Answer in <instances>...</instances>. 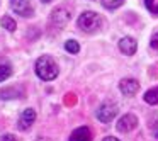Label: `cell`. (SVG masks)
<instances>
[{
	"instance_id": "1",
	"label": "cell",
	"mask_w": 158,
	"mask_h": 141,
	"mask_svg": "<svg viewBox=\"0 0 158 141\" xmlns=\"http://www.w3.org/2000/svg\"><path fill=\"white\" fill-rule=\"evenodd\" d=\"M34 70H36V75H38L41 80H44V82L55 80L56 77H58V73H60V68H58V65H56V61L49 55L39 56L38 61H36V65H34Z\"/></svg>"
},
{
	"instance_id": "2",
	"label": "cell",
	"mask_w": 158,
	"mask_h": 141,
	"mask_svg": "<svg viewBox=\"0 0 158 141\" xmlns=\"http://www.w3.org/2000/svg\"><path fill=\"white\" fill-rule=\"evenodd\" d=\"M77 26H78L80 31L94 34V32H97L100 27H102V17H100L97 12L85 10V12L80 14L78 21H77Z\"/></svg>"
},
{
	"instance_id": "3",
	"label": "cell",
	"mask_w": 158,
	"mask_h": 141,
	"mask_svg": "<svg viewBox=\"0 0 158 141\" xmlns=\"http://www.w3.org/2000/svg\"><path fill=\"white\" fill-rule=\"evenodd\" d=\"M116 116H117V106L114 102H104L102 106L95 110V117L104 124L110 122Z\"/></svg>"
},
{
	"instance_id": "4",
	"label": "cell",
	"mask_w": 158,
	"mask_h": 141,
	"mask_svg": "<svg viewBox=\"0 0 158 141\" xmlns=\"http://www.w3.org/2000/svg\"><path fill=\"white\" fill-rule=\"evenodd\" d=\"M70 17H72V14H70V10H66V9H63V7H58V9H55V10L51 12V26L53 27H56V29H63L66 24H68V21H70Z\"/></svg>"
},
{
	"instance_id": "5",
	"label": "cell",
	"mask_w": 158,
	"mask_h": 141,
	"mask_svg": "<svg viewBox=\"0 0 158 141\" xmlns=\"http://www.w3.org/2000/svg\"><path fill=\"white\" fill-rule=\"evenodd\" d=\"M10 7L21 17H32L34 15V9H32L29 0H10Z\"/></svg>"
},
{
	"instance_id": "6",
	"label": "cell",
	"mask_w": 158,
	"mask_h": 141,
	"mask_svg": "<svg viewBox=\"0 0 158 141\" xmlns=\"http://www.w3.org/2000/svg\"><path fill=\"white\" fill-rule=\"evenodd\" d=\"M138 127V117L134 114H124L119 121H117L116 129L119 133H131L133 129Z\"/></svg>"
},
{
	"instance_id": "7",
	"label": "cell",
	"mask_w": 158,
	"mask_h": 141,
	"mask_svg": "<svg viewBox=\"0 0 158 141\" xmlns=\"http://www.w3.org/2000/svg\"><path fill=\"white\" fill-rule=\"evenodd\" d=\"M34 121H36V110L34 109H26V110H22V114L19 116L17 127L21 131H27L29 127L34 124Z\"/></svg>"
},
{
	"instance_id": "8",
	"label": "cell",
	"mask_w": 158,
	"mask_h": 141,
	"mask_svg": "<svg viewBox=\"0 0 158 141\" xmlns=\"http://www.w3.org/2000/svg\"><path fill=\"white\" fill-rule=\"evenodd\" d=\"M138 89H139V83L134 78H123L119 82V90H121V93L126 95V97H133L134 93L138 92Z\"/></svg>"
},
{
	"instance_id": "9",
	"label": "cell",
	"mask_w": 158,
	"mask_h": 141,
	"mask_svg": "<svg viewBox=\"0 0 158 141\" xmlns=\"http://www.w3.org/2000/svg\"><path fill=\"white\" fill-rule=\"evenodd\" d=\"M117 46H119V51L123 53V55H126V56H133L134 53H136V49H138L136 39L129 38V36H126V38L121 39Z\"/></svg>"
},
{
	"instance_id": "10",
	"label": "cell",
	"mask_w": 158,
	"mask_h": 141,
	"mask_svg": "<svg viewBox=\"0 0 158 141\" xmlns=\"http://www.w3.org/2000/svg\"><path fill=\"white\" fill-rule=\"evenodd\" d=\"M68 141H92V133H90L89 126L77 127V129L70 134Z\"/></svg>"
},
{
	"instance_id": "11",
	"label": "cell",
	"mask_w": 158,
	"mask_h": 141,
	"mask_svg": "<svg viewBox=\"0 0 158 141\" xmlns=\"http://www.w3.org/2000/svg\"><path fill=\"white\" fill-rule=\"evenodd\" d=\"M24 95L19 87H5L0 90V100H14V99H21Z\"/></svg>"
},
{
	"instance_id": "12",
	"label": "cell",
	"mask_w": 158,
	"mask_h": 141,
	"mask_svg": "<svg viewBox=\"0 0 158 141\" xmlns=\"http://www.w3.org/2000/svg\"><path fill=\"white\" fill-rule=\"evenodd\" d=\"M12 75V63L7 58H0V82L7 80Z\"/></svg>"
},
{
	"instance_id": "13",
	"label": "cell",
	"mask_w": 158,
	"mask_h": 141,
	"mask_svg": "<svg viewBox=\"0 0 158 141\" xmlns=\"http://www.w3.org/2000/svg\"><path fill=\"white\" fill-rule=\"evenodd\" d=\"M143 100L146 104H150V106H156L158 104V87H153V89H150L148 92H144Z\"/></svg>"
},
{
	"instance_id": "14",
	"label": "cell",
	"mask_w": 158,
	"mask_h": 141,
	"mask_svg": "<svg viewBox=\"0 0 158 141\" xmlns=\"http://www.w3.org/2000/svg\"><path fill=\"white\" fill-rule=\"evenodd\" d=\"M0 26L9 32H14L15 29H17V24H15V21L10 17V15H4V17L0 19Z\"/></svg>"
},
{
	"instance_id": "15",
	"label": "cell",
	"mask_w": 158,
	"mask_h": 141,
	"mask_svg": "<svg viewBox=\"0 0 158 141\" xmlns=\"http://www.w3.org/2000/svg\"><path fill=\"white\" fill-rule=\"evenodd\" d=\"M100 4H102V7H106L107 10H116V9H119L121 5L124 4V0H100Z\"/></svg>"
},
{
	"instance_id": "16",
	"label": "cell",
	"mask_w": 158,
	"mask_h": 141,
	"mask_svg": "<svg viewBox=\"0 0 158 141\" xmlns=\"http://www.w3.org/2000/svg\"><path fill=\"white\" fill-rule=\"evenodd\" d=\"M65 49L68 53H72V55H77V53L80 51V44L75 41V39H68V41L65 43Z\"/></svg>"
},
{
	"instance_id": "17",
	"label": "cell",
	"mask_w": 158,
	"mask_h": 141,
	"mask_svg": "<svg viewBox=\"0 0 158 141\" xmlns=\"http://www.w3.org/2000/svg\"><path fill=\"white\" fill-rule=\"evenodd\" d=\"M144 7L153 15H158V2L156 0H144Z\"/></svg>"
},
{
	"instance_id": "18",
	"label": "cell",
	"mask_w": 158,
	"mask_h": 141,
	"mask_svg": "<svg viewBox=\"0 0 158 141\" xmlns=\"http://www.w3.org/2000/svg\"><path fill=\"white\" fill-rule=\"evenodd\" d=\"M150 46H151V49H155V51H158V32L151 38V41H150Z\"/></svg>"
},
{
	"instance_id": "19",
	"label": "cell",
	"mask_w": 158,
	"mask_h": 141,
	"mask_svg": "<svg viewBox=\"0 0 158 141\" xmlns=\"http://www.w3.org/2000/svg\"><path fill=\"white\" fill-rule=\"evenodd\" d=\"M0 141H17V138L14 134H2L0 136Z\"/></svg>"
},
{
	"instance_id": "20",
	"label": "cell",
	"mask_w": 158,
	"mask_h": 141,
	"mask_svg": "<svg viewBox=\"0 0 158 141\" xmlns=\"http://www.w3.org/2000/svg\"><path fill=\"white\" fill-rule=\"evenodd\" d=\"M102 141H119V139H117V138H114V136H106Z\"/></svg>"
},
{
	"instance_id": "21",
	"label": "cell",
	"mask_w": 158,
	"mask_h": 141,
	"mask_svg": "<svg viewBox=\"0 0 158 141\" xmlns=\"http://www.w3.org/2000/svg\"><path fill=\"white\" fill-rule=\"evenodd\" d=\"M153 136L158 139V126H156V127H153Z\"/></svg>"
},
{
	"instance_id": "22",
	"label": "cell",
	"mask_w": 158,
	"mask_h": 141,
	"mask_svg": "<svg viewBox=\"0 0 158 141\" xmlns=\"http://www.w3.org/2000/svg\"><path fill=\"white\" fill-rule=\"evenodd\" d=\"M36 141H49V139H48V138H41V139H39V138H38V139H36Z\"/></svg>"
},
{
	"instance_id": "23",
	"label": "cell",
	"mask_w": 158,
	"mask_h": 141,
	"mask_svg": "<svg viewBox=\"0 0 158 141\" xmlns=\"http://www.w3.org/2000/svg\"><path fill=\"white\" fill-rule=\"evenodd\" d=\"M43 4H49V2H51V0H41Z\"/></svg>"
}]
</instances>
